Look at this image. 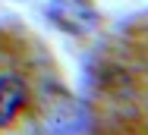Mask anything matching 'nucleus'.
<instances>
[{
	"label": "nucleus",
	"mask_w": 148,
	"mask_h": 135,
	"mask_svg": "<svg viewBox=\"0 0 148 135\" xmlns=\"http://www.w3.org/2000/svg\"><path fill=\"white\" fill-rule=\"evenodd\" d=\"M47 13L69 35H85L98 25V10L91 0H51Z\"/></svg>",
	"instance_id": "nucleus-1"
},
{
	"label": "nucleus",
	"mask_w": 148,
	"mask_h": 135,
	"mask_svg": "<svg viewBox=\"0 0 148 135\" xmlns=\"http://www.w3.org/2000/svg\"><path fill=\"white\" fill-rule=\"evenodd\" d=\"M25 94H29V85L19 79V76H0V126H6L25 104Z\"/></svg>",
	"instance_id": "nucleus-2"
}]
</instances>
